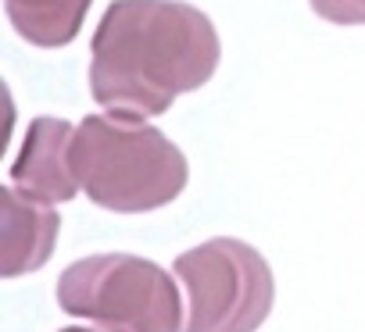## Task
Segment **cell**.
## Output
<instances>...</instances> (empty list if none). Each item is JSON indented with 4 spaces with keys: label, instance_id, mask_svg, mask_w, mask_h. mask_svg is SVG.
Listing matches in <instances>:
<instances>
[{
    "label": "cell",
    "instance_id": "52a82bcc",
    "mask_svg": "<svg viewBox=\"0 0 365 332\" xmlns=\"http://www.w3.org/2000/svg\"><path fill=\"white\" fill-rule=\"evenodd\" d=\"M93 0H4L15 33L36 47H65L83 29Z\"/></svg>",
    "mask_w": 365,
    "mask_h": 332
},
{
    "label": "cell",
    "instance_id": "5b68a950",
    "mask_svg": "<svg viewBox=\"0 0 365 332\" xmlns=\"http://www.w3.org/2000/svg\"><path fill=\"white\" fill-rule=\"evenodd\" d=\"M72 139L76 129L61 118H36L26 132V143L11 164V179L22 193L65 204L79 193V179L72 172Z\"/></svg>",
    "mask_w": 365,
    "mask_h": 332
},
{
    "label": "cell",
    "instance_id": "6da1fadb",
    "mask_svg": "<svg viewBox=\"0 0 365 332\" xmlns=\"http://www.w3.org/2000/svg\"><path fill=\"white\" fill-rule=\"evenodd\" d=\"M90 93L108 114L154 118L219 68L212 18L179 0H115L93 33Z\"/></svg>",
    "mask_w": 365,
    "mask_h": 332
},
{
    "label": "cell",
    "instance_id": "9c48e42d",
    "mask_svg": "<svg viewBox=\"0 0 365 332\" xmlns=\"http://www.w3.org/2000/svg\"><path fill=\"white\" fill-rule=\"evenodd\" d=\"M61 332H93V328H61Z\"/></svg>",
    "mask_w": 365,
    "mask_h": 332
},
{
    "label": "cell",
    "instance_id": "3957f363",
    "mask_svg": "<svg viewBox=\"0 0 365 332\" xmlns=\"http://www.w3.org/2000/svg\"><path fill=\"white\" fill-rule=\"evenodd\" d=\"M58 304L111 332H179V286L147 257L97 254L83 257L58 279Z\"/></svg>",
    "mask_w": 365,
    "mask_h": 332
},
{
    "label": "cell",
    "instance_id": "ba28073f",
    "mask_svg": "<svg viewBox=\"0 0 365 332\" xmlns=\"http://www.w3.org/2000/svg\"><path fill=\"white\" fill-rule=\"evenodd\" d=\"M312 11L333 26H365V0H312Z\"/></svg>",
    "mask_w": 365,
    "mask_h": 332
},
{
    "label": "cell",
    "instance_id": "8992f818",
    "mask_svg": "<svg viewBox=\"0 0 365 332\" xmlns=\"http://www.w3.org/2000/svg\"><path fill=\"white\" fill-rule=\"evenodd\" d=\"M0 211H4V250H0L4 279H19L47 264L61 229L54 204L29 197L19 186H4L0 190Z\"/></svg>",
    "mask_w": 365,
    "mask_h": 332
},
{
    "label": "cell",
    "instance_id": "7a4b0ae2",
    "mask_svg": "<svg viewBox=\"0 0 365 332\" xmlns=\"http://www.w3.org/2000/svg\"><path fill=\"white\" fill-rule=\"evenodd\" d=\"M72 172L97 208L140 215L182 193L187 157L147 118L90 114L76 125Z\"/></svg>",
    "mask_w": 365,
    "mask_h": 332
},
{
    "label": "cell",
    "instance_id": "277c9868",
    "mask_svg": "<svg viewBox=\"0 0 365 332\" xmlns=\"http://www.w3.org/2000/svg\"><path fill=\"white\" fill-rule=\"evenodd\" d=\"M175 275L190 300L182 332H258L276 300L269 261L230 236L179 254Z\"/></svg>",
    "mask_w": 365,
    "mask_h": 332
}]
</instances>
